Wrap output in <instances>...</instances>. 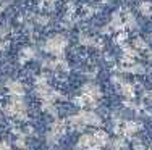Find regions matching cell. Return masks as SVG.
<instances>
[{"instance_id": "1", "label": "cell", "mask_w": 152, "mask_h": 150, "mask_svg": "<svg viewBox=\"0 0 152 150\" xmlns=\"http://www.w3.org/2000/svg\"><path fill=\"white\" fill-rule=\"evenodd\" d=\"M68 124L71 128H75V129H79V128H84V126H99L100 118L96 112L86 110V112H79L78 115L71 116L68 120Z\"/></svg>"}, {"instance_id": "2", "label": "cell", "mask_w": 152, "mask_h": 150, "mask_svg": "<svg viewBox=\"0 0 152 150\" xmlns=\"http://www.w3.org/2000/svg\"><path fill=\"white\" fill-rule=\"evenodd\" d=\"M100 89L97 87L96 84H86L84 87L81 89V95L75 100L76 105L79 107H94L96 103H99L100 100Z\"/></svg>"}, {"instance_id": "3", "label": "cell", "mask_w": 152, "mask_h": 150, "mask_svg": "<svg viewBox=\"0 0 152 150\" xmlns=\"http://www.w3.org/2000/svg\"><path fill=\"white\" fill-rule=\"evenodd\" d=\"M7 115L13 116V118H26V103L23 99H16L12 97L10 103L5 107Z\"/></svg>"}, {"instance_id": "4", "label": "cell", "mask_w": 152, "mask_h": 150, "mask_svg": "<svg viewBox=\"0 0 152 150\" xmlns=\"http://www.w3.org/2000/svg\"><path fill=\"white\" fill-rule=\"evenodd\" d=\"M65 47H66V39L60 34L50 37L49 41L45 42V50L49 53H52V55H60L65 50Z\"/></svg>"}, {"instance_id": "5", "label": "cell", "mask_w": 152, "mask_h": 150, "mask_svg": "<svg viewBox=\"0 0 152 150\" xmlns=\"http://www.w3.org/2000/svg\"><path fill=\"white\" fill-rule=\"evenodd\" d=\"M141 131V124L134 123V121H125V123H118L115 126V133H120L123 137H134V136Z\"/></svg>"}, {"instance_id": "6", "label": "cell", "mask_w": 152, "mask_h": 150, "mask_svg": "<svg viewBox=\"0 0 152 150\" xmlns=\"http://www.w3.org/2000/svg\"><path fill=\"white\" fill-rule=\"evenodd\" d=\"M113 81H115V84H117L118 92H120L126 100H133V99H134V86H133L131 83L123 81V79H117V78H115Z\"/></svg>"}, {"instance_id": "7", "label": "cell", "mask_w": 152, "mask_h": 150, "mask_svg": "<svg viewBox=\"0 0 152 150\" xmlns=\"http://www.w3.org/2000/svg\"><path fill=\"white\" fill-rule=\"evenodd\" d=\"M65 131H66V124L55 123L52 128H50L49 134H47V142H49V144H55V142H58L60 137L65 134Z\"/></svg>"}, {"instance_id": "8", "label": "cell", "mask_w": 152, "mask_h": 150, "mask_svg": "<svg viewBox=\"0 0 152 150\" xmlns=\"http://www.w3.org/2000/svg\"><path fill=\"white\" fill-rule=\"evenodd\" d=\"M7 89H8V92H10L12 97L23 99L24 87H23V84H21V83H18V81H8V83H7Z\"/></svg>"}, {"instance_id": "9", "label": "cell", "mask_w": 152, "mask_h": 150, "mask_svg": "<svg viewBox=\"0 0 152 150\" xmlns=\"http://www.w3.org/2000/svg\"><path fill=\"white\" fill-rule=\"evenodd\" d=\"M112 147L113 150H126V142L123 137H117L113 142H112Z\"/></svg>"}, {"instance_id": "10", "label": "cell", "mask_w": 152, "mask_h": 150, "mask_svg": "<svg viewBox=\"0 0 152 150\" xmlns=\"http://www.w3.org/2000/svg\"><path fill=\"white\" fill-rule=\"evenodd\" d=\"M139 12L142 13L144 16H151L152 15V5H151L149 2H142L139 5Z\"/></svg>"}, {"instance_id": "11", "label": "cell", "mask_w": 152, "mask_h": 150, "mask_svg": "<svg viewBox=\"0 0 152 150\" xmlns=\"http://www.w3.org/2000/svg\"><path fill=\"white\" fill-rule=\"evenodd\" d=\"M133 49L134 50H146L147 45H146V42H144L142 39H136L134 44H133Z\"/></svg>"}, {"instance_id": "12", "label": "cell", "mask_w": 152, "mask_h": 150, "mask_svg": "<svg viewBox=\"0 0 152 150\" xmlns=\"http://www.w3.org/2000/svg\"><path fill=\"white\" fill-rule=\"evenodd\" d=\"M32 57H34V50L32 49H24L23 52H21V58L23 60H31Z\"/></svg>"}, {"instance_id": "13", "label": "cell", "mask_w": 152, "mask_h": 150, "mask_svg": "<svg viewBox=\"0 0 152 150\" xmlns=\"http://www.w3.org/2000/svg\"><path fill=\"white\" fill-rule=\"evenodd\" d=\"M8 149H10L8 142H2V144H0V150H8Z\"/></svg>"}]
</instances>
